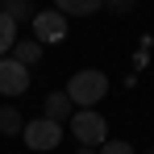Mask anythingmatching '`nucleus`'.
<instances>
[{"label":"nucleus","instance_id":"nucleus-1","mask_svg":"<svg viewBox=\"0 0 154 154\" xmlns=\"http://www.w3.org/2000/svg\"><path fill=\"white\" fill-rule=\"evenodd\" d=\"M63 92H67V100L75 104V108H96L108 96V75L96 71V67H83V71H75V75L67 79Z\"/></svg>","mask_w":154,"mask_h":154},{"label":"nucleus","instance_id":"nucleus-2","mask_svg":"<svg viewBox=\"0 0 154 154\" xmlns=\"http://www.w3.org/2000/svg\"><path fill=\"white\" fill-rule=\"evenodd\" d=\"M71 133H75L79 146H92V150H100L104 142H108V121H104V112H96V108H79V112H71Z\"/></svg>","mask_w":154,"mask_h":154},{"label":"nucleus","instance_id":"nucleus-3","mask_svg":"<svg viewBox=\"0 0 154 154\" xmlns=\"http://www.w3.org/2000/svg\"><path fill=\"white\" fill-rule=\"evenodd\" d=\"M21 142H25L29 150H58V142H63V125H54V121H46V117H33V121H25V129H21Z\"/></svg>","mask_w":154,"mask_h":154},{"label":"nucleus","instance_id":"nucleus-4","mask_svg":"<svg viewBox=\"0 0 154 154\" xmlns=\"http://www.w3.org/2000/svg\"><path fill=\"white\" fill-rule=\"evenodd\" d=\"M29 29H33V42L38 46H50V42H63L67 38V17L58 8H38L33 21H29Z\"/></svg>","mask_w":154,"mask_h":154},{"label":"nucleus","instance_id":"nucleus-5","mask_svg":"<svg viewBox=\"0 0 154 154\" xmlns=\"http://www.w3.org/2000/svg\"><path fill=\"white\" fill-rule=\"evenodd\" d=\"M29 92V67H21L17 58H0V96L4 100H17V96H25Z\"/></svg>","mask_w":154,"mask_h":154},{"label":"nucleus","instance_id":"nucleus-6","mask_svg":"<svg viewBox=\"0 0 154 154\" xmlns=\"http://www.w3.org/2000/svg\"><path fill=\"white\" fill-rule=\"evenodd\" d=\"M71 112H75V104L67 100V92H50L46 104H42V117L54 121V125H67V121H71Z\"/></svg>","mask_w":154,"mask_h":154},{"label":"nucleus","instance_id":"nucleus-7","mask_svg":"<svg viewBox=\"0 0 154 154\" xmlns=\"http://www.w3.org/2000/svg\"><path fill=\"white\" fill-rule=\"evenodd\" d=\"M104 0H54V8L63 13V17H92V13H100Z\"/></svg>","mask_w":154,"mask_h":154},{"label":"nucleus","instance_id":"nucleus-8","mask_svg":"<svg viewBox=\"0 0 154 154\" xmlns=\"http://www.w3.org/2000/svg\"><path fill=\"white\" fill-rule=\"evenodd\" d=\"M8 58H17L21 67H33V63L42 58V46H38L33 38H17V46H13V54H8Z\"/></svg>","mask_w":154,"mask_h":154},{"label":"nucleus","instance_id":"nucleus-9","mask_svg":"<svg viewBox=\"0 0 154 154\" xmlns=\"http://www.w3.org/2000/svg\"><path fill=\"white\" fill-rule=\"evenodd\" d=\"M25 129V117L13 108V104H0V133H8V137H17Z\"/></svg>","mask_w":154,"mask_h":154},{"label":"nucleus","instance_id":"nucleus-10","mask_svg":"<svg viewBox=\"0 0 154 154\" xmlns=\"http://www.w3.org/2000/svg\"><path fill=\"white\" fill-rule=\"evenodd\" d=\"M13 46H17V21L0 8V58H4V54H13Z\"/></svg>","mask_w":154,"mask_h":154},{"label":"nucleus","instance_id":"nucleus-11","mask_svg":"<svg viewBox=\"0 0 154 154\" xmlns=\"http://www.w3.org/2000/svg\"><path fill=\"white\" fill-rule=\"evenodd\" d=\"M0 8H4L17 25H21V21H33V13H38V8H33V0H0Z\"/></svg>","mask_w":154,"mask_h":154},{"label":"nucleus","instance_id":"nucleus-12","mask_svg":"<svg viewBox=\"0 0 154 154\" xmlns=\"http://www.w3.org/2000/svg\"><path fill=\"white\" fill-rule=\"evenodd\" d=\"M100 8H108V13H112V17H129V13H133V8H137V0H104Z\"/></svg>","mask_w":154,"mask_h":154},{"label":"nucleus","instance_id":"nucleus-13","mask_svg":"<svg viewBox=\"0 0 154 154\" xmlns=\"http://www.w3.org/2000/svg\"><path fill=\"white\" fill-rule=\"evenodd\" d=\"M96 154H133V146H129V142H121V137H108Z\"/></svg>","mask_w":154,"mask_h":154},{"label":"nucleus","instance_id":"nucleus-14","mask_svg":"<svg viewBox=\"0 0 154 154\" xmlns=\"http://www.w3.org/2000/svg\"><path fill=\"white\" fill-rule=\"evenodd\" d=\"M75 154H96V150H92V146H79V150H75Z\"/></svg>","mask_w":154,"mask_h":154},{"label":"nucleus","instance_id":"nucleus-15","mask_svg":"<svg viewBox=\"0 0 154 154\" xmlns=\"http://www.w3.org/2000/svg\"><path fill=\"white\" fill-rule=\"evenodd\" d=\"M150 154H154V150H150Z\"/></svg>","mask_w":154,"mask_h":154}]
</instances>
